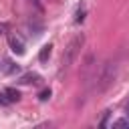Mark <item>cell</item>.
I'll list each match as a JSON object with an SVG mask.
<instances>
[{
  "label": "cell",
  "instance_id": "obj_1",
  "mask_svg": "<svg viewBox=\"0 0 129 129\" xmlns=\"http://www.w3.org/2000/svg\"><path fill=\"white\" fill-rule=\"evenodd\" d=\"M83 42H85V36H83V34H77V36L69 42V46H67V48H64V52H62V60H60L62 69H69V67L73 64V60L77 58L79 48L83 46Z\"/></svg>",
  "mask_w": 129,
  "mask_h": 129
},
{
  "label": "cell",
  "instance_id": "obj_2",
  "mask_svg": "<svg viewBox=\"0 0 129 129\" xmlns=\"http://www.w3.org/2000/svg\"><path fill=\"white\" fill-rule=\"evenodd\" d=\"M8 44H10V48H12V52H16V54H24V50H26V44H24V38L20 36V34H10L8 36Z\"/></svg>",
  "mask_w": 129,
  "mask_h": 129
},
{
  "label": "cell",
  "instance_id": "obj_3",
  "mask_svg": "<svg viewBox=\"0 0 129 129\" xmlns=\"http://www.w3.org/2000/svg\"><path fill=\"white\" fill-rule=\"evenodd\" d=\"M50 50H52V44H44L40 48V52H38V60L40 62H46V58L50 56Z\"/></svg>",
  "mask_w": 129,
  "mask_h": 129
},
{
  "label": "cell",
  "instance_id": "obj_4",
  "mask_svg": "<svg viewBox=\"0 0 129 129\" xmlns=\"http://www.w3.org/2000/svg\"><path fill=\"white\" fill-rule=\"evenodd\" d=\"M6 97H8V101H18V99H20V93L14 91V89H8V91H6Z\"/></svg>",
  "mask_w": 129,
  "mask_h": 129
},
{
  "label": "cell",
  "instance_id": "obj_5",
  "mask_svg": "<svg viewBox=\"0 0 129 129\" xmlns=\"http://www.w3.org/2000/svg\"><path fill=\"white\" fill-rule=\"evenodd\" d=\"M113 127H129V115H127V119H117L113 123Z\"/></svg>",
  "mask_w": 129,
  "mask_h": 129
},
{
  "label": "cell",
  "instance_id": "obj_6",
  "mask_svg": "<svg viewBox=\"0 0 129 129\" xmlns=\"http://www.w3.org/2000/svg\"><path fill=\"white\" fill-rule=\"evenodd\" d=\"M48 97H50V89H44V91H40V95H38L40 101H46Z\"/></svg>",
  "mask_w": 129,
  "mask_h": 129
},
{
  "label": "cell",
  "instance_id": "obj_7",
  "mask_svg": "<svg viewBox=\"0 0 129 129\" xmlns=\"http://www.w3.org/2000/svg\"><path fill=\"white\" fill-rule=\"evenodd\" d=\"M0 103H4V105H6V103H10V101H8V99H4V95H0Z\"/></svg>",
  "mask_w": 129,
  "mask_h": 129
},
{
  "label": "cell",
  "instance_id": "obj_8",
  "mask_svg": "<svg viewBox=\"0 0 129 129\" xmlns=\"http://www.w3.org/2000/svg\"><path fill=\"white\" fill-rule=\"evenodd\" d=\"M125 111H127V115H129V103H127V107H125Z\"/></svg>",
  "mask_w": 129,
  "mask_h": 129
},
{
  "label": "cell",
  "instance_id": "obj_9",
  "mask_svg": "<svg viewBox=\"0 0 129 129\" xmlns=\"http://www.w3.org/2000/svg\"><path fill=\"white\" fill-rule=\"evenodd\" d=\"M0 30H2V26H0Z\"/></svg>",
  "mask_w": 129,
  "mask_h": 129
}]
</instances>
